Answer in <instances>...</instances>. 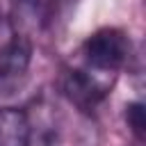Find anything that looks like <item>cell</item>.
Returning a JSON list of instances; mask_svg holds the SVG:
<instances>
[{"instance_id": "5", "label": "cell", "mask_w": 146, "mask_h": 146, "mask_svg": "<svg viewBox=\"0 0 146 146\" xmlns=\"http://www.w3.org/2000/svg\"><path fill=\"white\" fill-rule=\"evenodd\" d=\"M14 2H16L18 9L25 11L27 18H32L34 25H36V23H46V21L50 18L57 0H14Z\"/></svg>"}, {"instance_id": "2", "label": "cell", "mask_w": 146, "mask_h": 146, "mask_svg": "<svg viewBox=\"0 0 146 146\" xmlns=\"http://www.w3.org/2000/svg\"><path fill=\"white\" fill-rule=\"evenodd\" d=\"M62 89L68 96V100L75 103L80 110H94L107 94V87L96 75H91L89 71H82V68L66 71L64 80H62Z\"/></svg>"}, {"instance_id": "3", "label": "cell", "mask_w": 146, "mask_h": 146, "mask_svg": "<svg viewBox=\"0 0 146 146\" xmlns=\"http://www.w3.org/2000/svg\"><path fill=\"white\" fill-rule=\"evenodd\" d=\"M30 55L32 48L27 39H23L21 34H11V39L0 48V89L14 87L18 78L25 75Z\"/></svg>"}, {"instance_id": "6", "label": "cell", "mask_w": 146, "mask_h": 146, "mask_svg": "<svg viewBox=\"0 0 146 146\" xmlns=\"http://www.w3.org/2000/svg\"><path fill=\"white\" fill-rule=\"evenodd\" d=\"M125 121L132 130V135L144 141V130H146V121H144V105L141 103H130L125 107Z\"/></svg>"}, {"instance_id": "1", "label": "cell", "mask_w": 146, "mask_h": 146, "mask_svg": "<svg viewBox=\"0 0 146 146\" xmlns=\"http://www.w3.org/2000/svg\"><path fill=\"white\" fill-rule=\"evenodd\" d=\"M82 55L91 71L116 73L130 57V39L119 27H103L91 36H87Z\"/></svg>"}, {"instance_id": "4", "label": "cell", "mask_w": 146, "mask_h": 146, "mask_svg": "<svg viewBox=\"0 0 146 146\" xmlns=\"http://www.w3.org/2000/svg\"><path fill=\"white\" fill-rule=\"evenodd\" d=\"M0 146H30V123L21 110H0Z\"/></svg>"}]
</instances>
